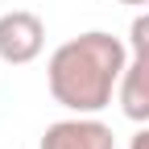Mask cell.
<instances>
[{
    "label": "cell",
    "instance_id": "1",
    "mask_svg": "<svg viewBox=\"0 0 149 149\" xmlns=\"http://www.w3.org/2000/svg\"><path fill=\"white\" fill-rule=\"evenodd\" d=\"M124 66H128V46L104 29H91L62 42L50 54L46 83L54 104H62L74 116H95L112 104V91H120Z\"/></svg>",
    "mask_w": 149,
    "mask_h": 149
},
{
    "label": "cell",
    "instance_id": "2",
    "mask_svg": "<svg viewBox=\"0 0 149 149\" xmlns=\"http://www.w3.org/2000/svg\"><path fill=\"white\" fill-rule=\"evenodd\" d=\"M128 58L124 74H120V91H116V104L128 120L137 124H149V13L133 17L128 25Z\"/></svg>",
    "mask_w": 149,
    "mask_h": 149
},
{
    "label": "cell",
    "instance_id": "3",
    "mask_svg": "<svg viewBox=\"0 0 149 149\" xmlns=\"http://www.w3.org/2000/svg\"><path fill=\"white\" fill-rule=\"evenodd\" d=\"M42 46H46V25L37 13L13 8V13L0 17V62L25 66L42 54Z\"/></svg>",
    "mask_w": 149,
    "mask_h": 149
},
{
    "label": "cell",
    "instance_id": "4",
    "mask_svg": "<svg viewBox=\"0 0 149 149\" xmlns=\"http://www.w3.org/2000/svg\"><path fill=\"white\" fill-rule=\"evenodd\" d=\"M42 149H116V137L95 116H70L46 128Z\"/></svg>",
    "mask_w": 149,
    "mask_h": 149
},
{
    "label": "cell",
    "instance_id": "5",
    "mask_svg": "<svg viewBox=\"0 0 149 149\" xmlns=\"http://www.w3.org/2000/svg\"><path fill=\"white\" fill-rule=\"evenodd\" d=\"M128 149H149V124L141 128V133H137L133 141H128Z\"/></svg>",
    "mask_w": 149,
    "mask_h": 149
},
{
    "label": "cell",
    "instance_id": "6",
    "mask_svg": "<svg viewBox=\"0 0 149 149\" xmlns=\"http://www.w3.org/2000/svg\"><path fill=\"white\" fill-rule=\"evenodd\" d=\"M120 4H149V0H120Z\"/></svg>",
    "mask_w": 149,
    "mask_h": 149
}]
</instances>
